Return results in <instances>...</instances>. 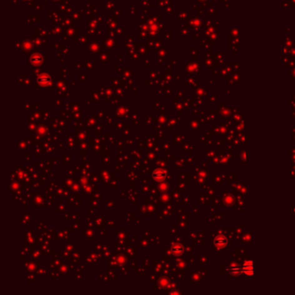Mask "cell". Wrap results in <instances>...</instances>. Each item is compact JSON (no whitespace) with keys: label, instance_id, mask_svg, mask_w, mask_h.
Here are the masks:
<instances>
[{"label":"cell","instance_id":"cell-2","mask_svg":"<svg viewBox=\"0 0 295 295\" xmlns=\"http://www.w3.org/2000/svg\"><path fill=\"white\" fill-rule=\"evenodd\" d=\"M227 239L222 236V235H219V236H217V238L215 239V245L217 247V248H224V247L227 245Z\"/></svg>","mask_w":295,"mask_h":295},{"label":"cell","instance_id":"cell-5","mask_svg":"<svg viewBox=\"0 0 295 295\" xmlns=\"http://www.w3.org/2000/svg\"><path fill=\"white\" fill-rule=\"evenodd\" d=\"M54 1H57V0H54Z\"/></svg>","mask_w":295,"mask_h":295},{"label":"cell","instance_id":"cell-3","mask_svg":"<svg viewBox=\"0 0 295 295\" xmlns=\"http://www.w3.org/2000/svg\"><path fill=\"white\" fill-rule=\"evenodd\" d=\"M50 82V76L48 75H42L38 78V83L42 86H46Z\"/></svg>","mask_w":295,"mask_h":295},{"label":"cell","instance_id":"cell-4","mask_svg":"<svg viewBox=\"0 0 295 295\" xmlns=\"http://www.w3.org/2000/svg\"><path fill=\"white\" fill-rule=\"evenodd\" d=\"M160 172H161V170H157V172H155L154 173H153V177H154V178H155V179H158V180L164 179V173L160 174Z\"/></svg>","mask_w":295,"mask_h":295},{"label":"cell","instance_id":"cell-1","mask_svg":"<svg viewBox=\"0 0 295 295\" xmlns=\"http://www.w3.org/2000/svg\"><path fill=\"white\" fill-rule=\"evenodd\" d=\"M243 272L247 274H248V275H252L253 273H254V264H253V262H246L244 265H243Z\"/></svg>","mask_w":295,"mask_h":295}]
</instances>
